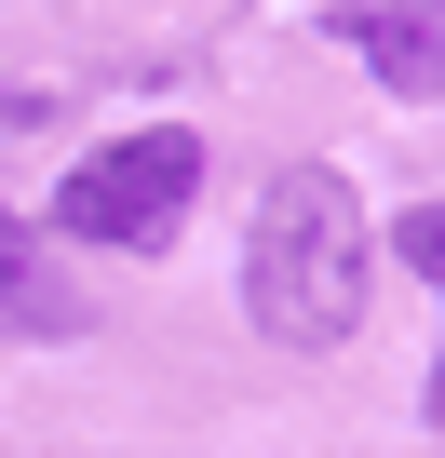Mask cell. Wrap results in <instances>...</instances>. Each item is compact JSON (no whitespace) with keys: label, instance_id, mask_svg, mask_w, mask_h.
I'll return each instance as SVG.
<instances>
[{"label":"cell","instance_id":"1","mask_svg":"<svg viewBox=\"0 0 445 458\" xmlns=\"http://www.w3.org/2000/svg\"><path fill=\"white\" fill-rule=\"evenodd\" d=\"M364 202L338 162H284L257 189V229H244V310L270 351H338L364 324Z\"/></svg>","mask_w":445,"mask_h":458},{"label":"cell","instance_id":"2","mask_svg":"<svg viewBox=\"0 0 445 458\" xmlns=\"http://www.w3.org/2000/svg\"><path fill=\"white\" fill-rule=\"evenodd\" d=\"M189 189H202V135H189V122H149V135H122V148L68 162V189H55V229H68V243L162 257V243H175V216H189Z\"/></svg>","mask_w":445,"mask_h":458},{"label":"cell","instance_id":"3","mask_svg":"<svg viewBox=\"0 0 445 458\" xmlns=\"http://www.w3.org/2000/svg\"><path fill=\"white\" fill-rule=\"evenodd\" d=\"M0 337L14 351H68V337H95V297L55 270V243L0 202Z\"/></svg>","mask_w":445,"mask_h":458},{"label":"cell","instance_id":"4","mask_svg":"<svg viewBox=\"0 0 445 458\" xmlns=\"http://www.w3.org/2000/svg\"><path fill=\"white\" fill-rule=\"evenodd\" d=\"M338 41L405 95V108H432L445 95V41H432V14H418V0H364V14H338Z\"/></svg>","mask_w":445,"mask_h":458},{"label":"cell","instance_id":"5","mask_svg":"<svg viewBox=\"0 0 445 458\" xmlns=\"http://www.w3.org/2000/svg\"><path fill=\"white\" fill-rule=\"evenodd\" d=\"M391 257H405L418 284H445V202H405V216H391Z\"/></svg>","mask_w":445,"mask_h":458}]
</instances>
